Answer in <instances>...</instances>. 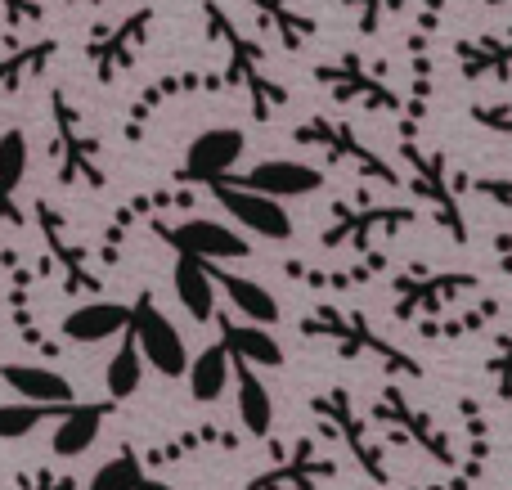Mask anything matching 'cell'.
Segmentation results:
<instances>
[{
    "label": "cell",
    "mask_w": 512,
    "mask_h": 490,
    "mask_svg": "<svg viewBox=\"0 0 512 490\" xmlns=\"http://www.w3.org/2000/svg\"><path fill=\"white\" fill-rule=\"evenodd\" d=\"M486 5H490V9H499V5H508V0H486Z\"/></svg>",
    "instance_id": "484cf974"
},
{
    "label": "cell",
    "mask_w": 512,
    "mask_h": 490,
    "mask_svg": "<svg viewBox=\"0 0 512 490\" xmlns=\"http://www.w3.org/2000/svg\"><path fill=\"white\" fill-rule=\"evenodd\" d=\"M171 288H176V302L185 306L189 320H198V324L216 320V293H221V288H216L212 261L180 252L176 266H171Z\"/></svg>",
    "instance_id": "8992f818"
},
{
    "label": "cell",
    "mask_w": 512,
    "mask_h": 490,
    "mask_svg": "<svg viewBox=\"0 0 512 490\" xmlns=\"http://www.w3.org/2000/svg\"><path fill=\"white\" fill-rule=\"evenodd\" d=\"M144 369H149V360H144L135 333L126 329L122 333V347L113 351V360H108V369H104L108 396H113V401H126V396H135V392H140V383H144Z\"/></svg>",
    "instance_id": "9a60e30c"
},
{
    "label": "cell",
    "mask_w": 512,
    "mask_h": 490,
    "mask_svg": "<svg viewBox=\"0 0 512 490\" xmlns=\"http://www.w3.org/2000/svg\"><path fill=\"white\" fill-rule=\"evenodd\" d=\"M104 414H108V405H63V410L54 414V437H50L54 455L59 459L86 455V450L99 441Z\"/></svg>",
    "instance_id": "ba28073f"
},
{
    "label": "cell",
    "mask_w": 512,
    "mask_h": 490,
    "mask_svg": "<svg viewBox=\"0 0 512 490\" xmlns=\"http://www.w3.org/2000/svg\"><path fill=\"white\" fill-rule=\"evenodd\" d=\"M50 54H54V41L27 45V50L9 54V59L0 63V90H18V86H23V77H27V72H36L45 59H50Z\"/></svg>",
    "instance_id": "ffe728a7"
},
{
    "label": "cell",
    "mask_w": 512,
    "mask_h": 490,
    "mask_svg": "<svg viewBox=\"0 0 512 490\" xmlns=\"http://www.w3.org/2000/svg\"><path fill=\"white\" fill-rule=\"evenodd\" d=\"M252 5L261 9V14L270 18L274 27H279V36H283V41H288V45H297V41H301V32H306V23H301L297 14H288V5H283V0H252Z\"/></svg>",
    "instance_id": "7402d4cb"
},
{
    "label": "cell",
    "mask_w": 512,
    "mask_h": 490,
    "mask_svg": "<svg viewBox=\"0 0 512 490\" xmlns=\"http://www.w3.org/2000/svg\"><path fill=\"white\" fill-rule=\"evenodd\" d=\"M131 333H135V342H140L149 369H158L162 378H185V369H189L185 338H180L176 324H171L167 315L153 306L149 293H144L140 302L131 306Z\"/></svg>",
    "instance_id": "6da1fadb"
},
{
    "label": "cell",
    "mask_w": 512,
    "mask_h": 490,
    "mask_svg": "<svg viewBox=\"0 0 512 490\" xmlns=\"http://www.w3.org/2000/svg\"><path fill=\"white\" fill-rule=\"evenodd\" d=\"M234 383H239V423L252 437H270L274 428V401L265 392V383L256 378V365L234 356Z\"/></svg>",
    "instance_id": "4fadbf2b"
},
{
    "label": "cell",
    "mask_w": 512,
    "mask_h": 490,
    "mask_svg": "<svg viewBox=\"0 0 512 490\" xmlns=\"http://www.w3.org/2000/svg\"><path fill=\"white\" fill-rule=\"evenodd\" d=\"M207 18H212V32L221 36L225 45H230L234 72H239V77L248 81V90H252V99H256V113H270V108L283 99V90L274 86V81H265L261 72H256V50H252L248 41H243L239 32H234V27H230V18H221V9H216V5H207Z\"/></svg>",
    "instance_id": "52a82bcc"
},
{
    "label": "cell",
    "mask_w": 512,
    "mask_h": 490,
    "mask_svg": "<svg viewBox=\"0 0 512 490\" xmlns=\"http://www.w3.org/2000/svg\"><path fill=\"white\" fill-rule=\"evenodd\" d=\"M463 59V77L481 81V77H508L512 68V32L508 36H486V41H468L459 45Z\"/></svg>",
    "instance_id": "2e32d148"
},
{
    "label": "cell",
    "mask_w": 512,
    "mask_h": 490,
    "mask_svg": "<svg viewBox=\"0 0 512 490\" xmlns=\"http://www.w3.org/2000/svg\"><path fill=\"white\" fill-rule=\"evenodd\" d=\"M86 5H99V0H86Z\"/></svg>",
    "instance_id": "4316f807"
},
{
    "label": "cell",
    "mask_w": 512,
    "mask_h": 490,
    "mask_svg": "<svg viewBox=\"0 0 512 490\" xmlns=\"http://www.w3.org/2000/svg\"><path fill=\"white\" fill-rule=\"evenodd\" d=\"M140 482H144V473L135 464V455H117L90 477L86 490H140Z\"/></svg>",
    "instance_id": "44dd1931"
},
{
    "label": "cell",
    "mask_w": 512,
    "mask_h": 490,
    "mask_svg": "<svg viewBox=\"0 0 512 490\" xmlns=\"http://www.w3.org/2000/svg\"><path fill=\"white\" fill-rule=\"evenodd\" d=\"M0 378H5L23 401H41V405H68L72 401V383L45 365H18L14 360V365L0 369Z\"/></svg>",
    "instance_id": "7c38bea8"
},
{
    "label": "cell",
    "mask_w": 512,
    "mask_h": 490,
    "mask_svg": "<svg viewBox=\"0 0 512 490\" xmlns=\"http://www.w3.org/2000/svg\"><path fill=\"white\" fill-rule=\"evenodd\" d=\"M243 149H248V135L239 126H212V131L194 135L185 149V176L189 180H221L225 171L239 167Z\"/></svg>",
    "instance_id": "277c9868"
},
{
    "label": "cell",
    "mask_w": 512,
    "mask_h": 490,
    "mask_svg": "<svg viewBox=\"0 0 512 490\" xmlns=\"http://www.w3.org/2000/svg\"><path fill=\"white\" fill-rule=\"evenodd\" d=\"M149 23H153V9H135V14L126 18V23L117 27L113 36H108V41H99L95 50H90V59L99 63V77H108V72H113V68H122V63L131 59V54H135L131 45L140 41V32H144V27H149Z\"/></svg>",
    "instance_id": "e0dca14e"
},
{
    "label": "cell",
    "mask_w": 512,
    "mask_h": 490,
    "mask_svg": "<svg viewBox=\"0 0 512 490\" xmlns=\"http://www.w3.org/2000/svg\"><path fill=\"white\" fill-rule=\"evenodd\" d=\"M221 333H225V347H230L239 360H248V365H256V369L283 365V347L274 342L270 324H252V320L230 324V320H221Z\"/></svg>",
    "instance_id": "5bb4252c"
},
{
    "label": "cell",
    "mask_w": 512,
    "mask_h": 490,
    "mask_svg": "<svg viewBox=\"0 0 512 490\" xmlns=\"http://www.w3.org/2000/svg\"><path fill=\"white\" fill-rule=\"evenodd\" d=\"M239 185L261 189V194H270V198H306V194L324 189V171L310 167V162H297V158H265V162H256Z\"/></svg>",
    "instance_id": "5b68a950"
},
{
    "label": "cell",
    "mask_w": 512,
    "mask_h": 490,
    "mask_svg": "<svg viewBox=\"0 0 512 490\" xmlns=\"http://www.w3.org/2000/svg\"><path fill=\"white\" fill-rule=\"evenodd\" d=\"M167 239L176 243L180 252L203 261H243L252 252V243L243 239L239 230H230L225 221H212V216H189L176 230H167Z\"/></svg>",
    "instance_id": "3957f363"
},
{
    "label": "cell",
    "mask_w": 512,
    "mask_h": 490,
    "mask_svg": "<svg viewBox=\"0 0 512 490\" xmlns=\"http://www.w3.org/2000/svg\"><path fill=\"white\" fill-rule=\"evenodd\" d=\"M27 158H32L27 135L23 131H0V189H5V194H14V189L23 185Z\"/></svg>",
    "instance_id": "d6986e66"
},
{
    "label": "cell",
    "mask_w": 512,
    "mask_h": 490,
    "mask_svg": "<svg viewBox=\"0 0 512 490\" xmlns=\"http://www.w3.org/2000/svg\"><path fill=\"white\" fill-rule=\"evenodd\" d=\"M0 9H5L9 18H18V23H36V18H41L36 0H0Z\"/></svg>",
    "instance_id": "603a6c76"
},
{
    "label": "cell",
    "mask_w": 512,
    "mask_h": 490,
    "mask_svg": "<svg viewBox=\"0 0 512 490\" xmlns=\"http://www.w3.org/2000/svg\"><path fill=\"white\" fill-rule=\"evenodd\" d=\"M140 490H176V486H167V482H140Z\"/></svg>",
    "instance_id": "d4e9b609"
},
{
    "label": "cell",
    "mask_w": 512,
    "mask_h": 490,
    "mask_svg": "<svg viewBox=\"0 0 512 490\" xmlns=\"http://www.w3.org/2000/svg\"><path fill=\"white\" fill-rule=\"evenodd\" d=\"M216 275V288L230 297V306L252 324H279V302L265 284H256L248 275H230V270H212Z\"/></svg>",
    "instance_id": "8fae6325"
},
{
    "label": "cell",
    "mask_w": 512,
    "mask_h": 490,
    "mask_svg": "<svg viewBox=\"0 0 512 490\" xmlns=\"http://www.w3.org/2000/svg\"><path fill=\"white\" fill-rule=\"evenodd\" d=\"M131 329V306L122 302H86L63 320V338L68 342H108V338H122Z\"/></svg>",
    "instance_id": "9c48e42d"
},
{
    "label": "cell",
    "mask_w": 512,
    "mask_h": 490,
    "mask_svg": "<svg viewBox=\"0 0 512 490\" xmlns=\"http://www.w3.org/2000/svg\"><path fill=\"white\" fill-rule=\"evenodd\" d=\"M212 185H216V203L234 216L239 230H252L256 239H270V243L292 234V216L283 207V198H270L248 185H230V180H212Z\"/></svg>",
    "instance_id": "7a4b0ae2"
},
{
    "label": "cell",
    "mask_w": 512,
    "mask_h": 490,
    "mask_svg": "<svg viewBox=\"0 0 512 490\" xmlns=\"http://www.w3.org/2000/svg\"><path fill=\"white\" fill-rule=\"evenodd\" d=\"M72 405V401H68ZM63 405H41V401H23L18 396L14 405H0V441H23L41 428L45 419H54Z\"/></svg>",
    "instance_id": "ac0fdd59"
},
{
    "label": "cell",
    "mask_w": 512,
    "mask_h": 490,
    "mask_svg": "<svg viewBox=\"0 0 512 490\" xmlns=\"http://www.w3.org/2000/svg\"><path fill=\"white\" fill-rule=\"evenodd\" d=\"M0 221H14V225H18V207L9 203V194H5V189H0Z\"/></svg>",
    "instance_id": "cb8c5ba5"
},
{
    "label": "cell",
    "mask_w": 512,
    "mask_h": 490,
    "mask_svg": "<svg viewBox=\"0 0 512 490\" xmlns=\"http://www.w3.org/2000/svg\"><path fill=\"white\" fill-rule=\"evenodd\" d=\"M185 378H189V396H194L198 405L221 401L225 387H230V378H234V351L225 347V338L221 342H207L198 356H189Z\"/></svg>",
    "instance_id": "30bf717a"
}]
</instances>
